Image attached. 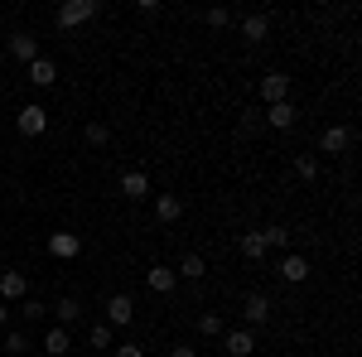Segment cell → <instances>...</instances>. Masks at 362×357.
Here are the masks:
<instances>
[{"mask_svg": "<svg viewBox=\"0 0 362 357\" xmlns=\"http://www.w3.org/2000/svg\"><path fill=\"white\" fill-rule=\"evenodd\" d=\"M131 319H136V300H131V295H112V300H107V324H112V329H126Z\"/></svg>", "mask_w": 362, "mask_h": 357, "instance_id": "11", "label": "cell"}, {"mask_svg": "<svg viewBox=\"0 0 362 357\" xmlns=\"http://www.w3.org/2000/svg\"><path fill=\"white\" fill-rule=\"evenodd\" d=\"M280 280H285V285H305L309 280V261L300 251H285V256H280Z\"/></svg>", "mask_w": 362, "mask_h": 357, "instance_id": "8", "label": "cell"}, {"mask_svg": "<svg viewBox=\"0 0 362 357\" xmlns=\"http://www.w3.org/2000/svg\"><path fill=\"white\" fill-rule=\"evenodd\" d=\"M0 300H29V275L25 271H0Z\"/></svg>", "mask_w": 362, "mask_h": 357, "instance_id": "9", "label": "cell"}, {"mask_svg": "<svg viewBox=\"0 0 362 357\" xmlns=\"http://www.w3.org/2000/svg\"><path fill=\"white\" fill-rule=\"evenodd\" d=\"M5 324H10V304L0 300V329H5Z\"/></svg>", "mask_w": 362, "mask_h": 357, "instance_id": "32", "label": "cell"}, {"mask_svg": "<svg viewBox=\"0 0 362 357\" xmlns=\"http://www.w3.org/2000/svg\"><path fill=\"white\" fill-rule=\"evenodd\" d=\"M87 145H107V140H112V126H107V121H87Z\"/></svg>", "mask_w": 362, "mask_h": 357, "instance_id": "27", "label": "cell"}, {"mask_svg": "<svg viewBox=\"0 0 362 357\" xmlns=\"http://www.w3.org/2000/svg\"><path fill=\"white\" fill-rule=\"evenodd\" d=\"M227 25H232V10H223V5H218V10H208V29H218V34H223Z\"/></svg>", "mask_w": 362, "mask_h": 357, "instance_id": "28", "label": "cell"}, {"mask_svg": "<svg viewBox=\"0 0 362 357\" xmlns=\"http://www.w3.org/2000/svg\"><path fill=\"white\" fill-rule=\"evenodd\" d=\"M5 49H10V58H15V63H34V58H39V39H34V34H29V29H15V34H10V39H5Z\"/></svg>", "mask_w": 362, "mask_h": 357, "instance_id": "4", "label": "cell"}, {"mask_svg": "<svg viewBox=\"0 0 362 357\" xmlns=\"http://www.w3.org/2000/svg\"><path fill=\"white\" fill-rule=\"evenodd\" d=\"M198 333H203V338H223V333H227L223 314H213V309H208V314H198Z\"/></svg>", "mask_w": 362, "mask_h": 357, "instance_id": "23", "label": "cell"}, {"mask_svg": "<svg viewBox=\"0 0 362 357\" xmlns=\"http://www.w3.org/2000/svg\"><path fill=\"white\" fill-rule=\"evenodd\" d=\"M145 285H150L155 295H169V290L179 285V275H174V266H150V271H145Z\"/></svg>", "mask_w": 362, "mask_h": 357, "instance_id": "15", "label": "cell"}, {"mask_svg": "<svg viewBox=\"0 0 362 357\" xmlns=\"http://www.w3.org/2000/svg\"><path fill=\"white\" fill-rule=\"evenodd\" d=\"M87 348H97V353H107V348H116V329L107 324V319H97V324L87 329Z\"/></svg>", "mask_w": 362, "mask_h": 357, "instance_id": "18", "label": "cell"}, {"mask_svg": "<svg viewBox=\"0 0 362 357\" xmlns=\"http://www.w3.org/2000/svg\"><path fill=\"white\" fill-rule=\"evenodd\" d=\"M261 237H266V251H271V247L290 251V232H285V227H261Z\"/></svg>", "mask_w": 362, "mask_h": 357, "instance_id": "25", "label": "cell"}, {"mask_svg": "<svg viewBox=\"0 0 362 357\" xmlns=\"http://www.w3.org/2000/svg\"><path fill=\"white\" fill-rule=\"evenodd\" d=\"M15 131H20L25 140L44 136V131H49V111L39 107V102H25V107H20V116H15Z\"/></svg>", "mask_w": 362, "mask_h": 357, "instance_id": "3", "label": "cell"}, {"mask_svg": "<svg viewBox=\"0 0 362 357\" xmlns=\"http://www.w3.org/2000/svg\"><path fill=\"white\" fill-rule=\"evenodd\" d=\"M155 218L165 222V227H174V222L184 218V198L179 193H155Z\"/></svg>", "mask_w": 362, "mask_h": 357, "instance_id": "12", "label": "cell"}, {"mask_svg": "<svg viewBox=\"0 0 362 357\" xmlns=\"http://www.w3.org/2000/svg\"><path fill=\"white\" fill-rule=\"evenodd\" d=\"M295 121H300L295 102H276V107H266V126H271V131H295Z\"/></svg>", "mask_w": 362, "mask_h": 357, "instance_id": "14", "label": "cell"}, {"mask_svg": "<svg viewBox=\"0 0 362 357\" xmlns=\"http://www.w3.org/2000/svg\"><path fill=\"white\" fill-rule=\"evenodd\" d=\"M112 357H145V348H140V343H116Z\"/></svg>", "mask_w": 362, "mask_h": 357, "instance_id": "30", "label": "cell"}, {"mask_svg": "<svg viewBox=\"0 0 362 357\" xmlns=\"http://www.w3.org/2000/svg\"><path fill=\"white\" fill-rule=\"evenodd\" d=\"M223 348H227V357H256V333L232 329V333H223Z\"/></svg>", "mask_w": 362, "mask_h": 357, "instance_id": "10", "label": "cell"}, {"mask_svg": "<svg viewBox=\"0 0 362 357\" xmlns=\"http://www.w3.org/2000/svg\"><path fill=\"white\" fill-rule=\"evenodd\" d=\"M237 247H242V256H247V261H256V266L266 261V237H261L256 227H251V232H242V242H237Z\"/></svg>", "mask_w": 362, "mask_h": 357, "instance_id": "20", "label": "cell"}, {"mask_svg": "<svg viewBox=\"0 0 362 357\" xmlns=\"http://www.w3.org/2000/svg\"><path fill=\"white\" fill-rule=\"evenodd\" d=\"M54 314H58V329H68V324H78V319H83V300L63 295V300L54 304Z\"/></svg>", "mask_w": 362, "mask_h": 357, "instance_id": "21", "label": "cell"}, {"mask_svg": "<svg viewBox=\"0 0 362 357\" xmlns=\"http://www.w3.org/2000/svg\"><path fill=\"white\" fill-rule=\"evenodd\" d=\"M169 357H198V353L189 348V343H174V348H169Z\"/></svg>", "mask_w": 362, "mask_h": 357, "instance_id": "31", "label": "cell"}, {"mask_svg": "<svg viewBox=\"0 0 362 357\" xmlns=\"http://www.w3.org/2000/svg\"><path fill=\"white\" fill-rule=\"evenodd\" d=\"M174 275H179V280H203V275H208V266H203V256H194V251H189V256L174 266Z\"/></svg>", "mask_w": 362, "mask_h": 357, "instance_id": "22", "label": "cell"}, {"mask_svg": "<svg viewBox=\"0 0 362 357\" xmlns=\"http://www.w3.org/2000/svg\"><path fill=\"white\" fill-rule=\"evenodd\" d=\"M295 174H300L305 184H314V179H319V160H314V155H295Z\"/></svg>", "mask_w": 362, "mask_h": 357, "instance_id": "26", "label": "cell"}, {"mask_svg": "<svg viewBox=\"0 0 362 357\" xmlns=\"http://www.w3.org/2000/svg\"><path fill=\"white\" fill-rule=\"evenodd\" d=\"M49 314V304H39V300H25V324H34V319H44Z\"/></svg>", "mask_w": 362, "mask_h": 357, "instance_id": "29", "label": "cell"}, {"mask_svg": "<svg viewBox=\"0 0 362 357\" xmlns=\"http://www.w3.org/2000/svg\"><path fill=\"white\" fill-rule=\"evenodd\" d=\"M319 150H324V155H348V150H353V131H348V126H324Z\"/></svg>", "mask_w": 362, "mask_h": 357, "instance_id": "7", "label": "cell"}, {"mask_svg": "<svg viewBox=\"0 0 362 357\" xmlns=\"http://www.w3.org/2000/svg\"><path fill=\"white\" fill-rule=\"evenodd\" d=\"M121 193H126L131 203H140V198H150V179H145L140 169H126V174H121Z\"/></svg>", "mask_w": 362, "mask_h": 357, "instance_id": "16", "label": "cell"}, {"mask_svg": "<svg viewBox=\"0 0 362 357\" xmlns=\"http://www.w3.org/2000/svg\"><path fill=\"white\" fill-rule=\"evenodd\" d=\"M242 39H247V44H266V39H271V20H266V15H247V20H242Z\"/></svg>", "mask_w": 362, "mask_h": 357, "instance_id": "19", "label": "cell"}, {"mask_svg": "<svg viewBox=\"0 0 362 357\" xmlns=\"http://www.w3.org/2000/svg\"><path fill=\"white\" fill-rule=\"evenodd\" d=\"M25 78H29L34 87H54V83H58V63H54V58H44V54H39V58H34V63L25 68Z\"/></svg>", "mask_w": 362, "mask_h": 357, "instance_id": "13", "label": "cell"}, {"mask_svg": "<svg viewBox=\"0 0 362 357\" xmlns=\"http://www.w3.org/2000/svg\"><path fill=\"white\" fill-rule=\"evenodd\" d=\"M271 309H276V304H271V295H266V290H251L247 295V304H242V319H247V324H242V329H261V324H271Z\"/></svg>", "mask_w": 362, "mask_h": 357, "instance_id": "2", "label": "cell"}, {"mask_svg": "<svg viewBox=\"0 0 362 357\" xmlns=\"http://www.w3.org/2000/svg\"><path fill=\"white\" fill-rule=\"evenodd\" d=\"M44 353H49V357H68V353H73V333L54 324V329L44 333Z\"/></svg>", "mask_w": 362, "mask_h": 357, "instance_id": "17", "label": "cell"}, {"mask_svg": "<svg viewBox=\"0 0 362 357\" xmlns=\"http://www.w3.org/2000/svg\"><path fill=\"white\" fill-rule=\"evenodd\" d=\"M49 256L78 261V256H83V237H78V232H54V237H49Z\"/></svg>", "mask_w": 362, "mask_h": 357, "instance_id": "6", "label": "cell"}, {"mask_svg": "<svg viewBox=\"0 0 362 357\" xmlns=\"http://www.w3.org/2000/svg\"><path fill=\"white\" fill-rule=\"evenodd\" d=\"M256 97H261L266 107L290 102V78H285V73H266V78H261V87H256Z\"/></svg>", "mask_w": 362, "mask_h": 357, "instance_id": "5", "label": "cell"}, {"mask_svg": "<svg viewBox=\"0 0 362 357\" xmlns=\"http://www.w3.org/2000/svg\"><path fill=\"white\" fill-rule=\"evenodd\" d=\"M25 348H29L25 329H10V333H5V343H0V353H15V357H25Z\"/></svg>", "mask_w": 362, "mask_h": 357, "instance_id": "24", "label": "cell"}, {"mask_svg": "<svg viewBox=\"0 0 362 357\" xmlns=\"http://www.w3.org/2000/svg\"><path fill=\"white\" fill-rule=\"evenodd\" d=\"M97 15H102L97 0H63L58 15H54V25L58 29H78V25H87V20H97Z\"/></svg>", "mask_w": 362, "mask_h": 357, "instance_id": "1", "label": "cell"}]
</instances>
